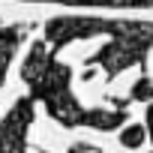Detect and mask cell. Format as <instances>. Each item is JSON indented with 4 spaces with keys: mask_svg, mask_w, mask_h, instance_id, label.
<instances>
[{
    "mask_svg": "<svg viewBox=\"0 0 153 153\" xmlns=\"http://www.w3.org/2000/svg\"><path fill=\"white\" fill-rule=\"evenodd\" d=\"M27 27H18V24H0V84L6 81V72H9V63L24 39Z\"/></svg>",
    "mask_w": 153,
    "mask_h": 153,
    "instance_id": "obj_5",
    "label": "cell"
},
{
    "mask_svg": "<svg viewBox=\"0 0 153 153\" xmlns=\"http://www.w3.org/2000/svg\"><path fill=\"white\" fill-rule=\"evenodd\" d=\"M129 99H153V84H150V78H141V81L132 87Z\"/></svg>",
    "mask_w": 153,
    "mask_h": 153,
    "instance_id": "obj_7",
    "label": "cell"
},
{
    "mask_svg": "<svg viewBox=\"0 0 153 153\" xmlns=\"http://www.w3.org/2000/svg\"><path fill=\"white\" fill-rule=\"evenodd\" d=\"M36 117V99L21 96L0 120V153H27V129Z\"/></svg>",
    "mask_w": 153,
    "mask_h": 153,
    "instance_id": "obj_4",
    "label": "cell"
},
{
    "mask_svg": "<svg viewBox=\"0 0 153 153\" xmlns=\"http://www.w3.org/2000/svg\"><path fill=\"white\" fill-rule=\"evenodd\" d=\"M114 21H102V18H78V15H60L51 18L45 24V42L51 51H60L63 45H72L78 39H93L99 33H111Z\"/></svg>",
    "mask_w": 153,
    "mask_h": 153,
    "instance_id": "obj_3",
    "label": "cell"
},
{
    "mask_svg": "<svg viewBox=\"0 0 153 153\" xmlns=\"http://www.w3.org/2000/svg\"><path fill=\"white\" fill-rule=\"evenodd\" d=\"M120 141H123L126 147H138V144L144 141V126H129V129H123Z\"/></svg>",
    "mask_w": 153,
    "mask_h": 153,
    "instance_id": "obj_6",
    "label": "cell"
},
{
    "mask_svg": "<svg viewBox=\"0 0 153 153\" xmlns=\"http://www.w3.org/2000/svg\"><path fill=\"white\" fill-rule=\"evenodd\" d=\"M21 81L30 87V96L45 105V111L63 126H90V129H117L126 120V111L117 105L108 108H84L72 93V69L54 60V51L45 39H36L30 54L21 63Z\"/></svg>",
    "mask_w": 153,
    "mask_h": 153,
    "instance_id": "obj_1",
    "label": "cell"
},
{
    "mask_svg": "<svg viewBox=\"0 0 153 153\" xmlns=\"http://www.w3.org/2000/svg\"><path fill=\"white\" fill-rule=\"evenodd\" d=\"M30 3H66V0H30Z\"/></svg>",
    "mask_w": 153,
    "mask_h": 153,
    "instance_id": "obj_9",
    "label": "cell"
},
{
    "mask_svg": "<svg viewBox=\"0 0 153 153\" xmlns=\"http://www.w3.org/2000/svg\"><path fill=\"white\" fill-rule=\"evenodd\" d=\"M87 150H90V147H87V144H75V147H72V150H69V153H87Z\"/></svg>",
    "mask_w": 153,
    "mask_h": 153,
    "instance_id": "obj_8",
    "label": "cell"
},
{
    "mask_svg": "<svg viewBox=\"0 0 153 153\" xmlns=\"http://www.w3.org/2000/svg\"><path fill=\"white\" fill-rule=\"evenodd\" d=\"M111 42H105L93 57H87V66H102L111 78L132 63H141L147 48L153 45V24H123L114 21Z\"/></svg>",
    "mask_w": 153,
    "mask_h": 153,
    "instance_id": "obj_2",
    "label": "cell"
}]
</instances>
